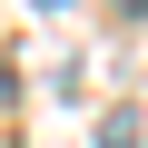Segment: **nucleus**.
Returning <instances> with one entry per match:
<instances>
[{
  "instance_id": "obj_1",
  "label": "nucleus",
  "mask_w": 148,
  "mask_h": 148,
  "mask_svg": "<svg viewBox=\"0 0 148 148\" xmlns=\"http://www.w3.org/2000/svg\"><path fill=\"white\" fill-rule=\"evenodd\" d=\"M138 138H148L138 109H109V119H99V148H138Z\"/></svg>"
},
{
  "instance_id": "obj_2",
  "label": "nucleus",
  "mask_w": 148,
  "mask_h": 148,
  "mask_svg": "<svg viewBox=\"0 0 148 148\" xmlns=\"http://www.w3.org/2000/svg\"><path fill=\"white\" fill-rule=\"evenodd\" d=\"M0 109H10V69H0Z\"/></svg>"
},
{
  "instance_id": "obj_3",
  "label": "nucleus",
  "mask_w": 148,
  "mask_h": 148,
  "mask_svg": "<svg viewBox=\"0 0 148 148\" xmlns=\"http://www.w3.org/2000/svg\"><path fill=\"white\" fill-rule=\"evenodd\" d=\"M40 10H69V0H40Z\"/></svg>"
},
{
  "instance_id": "obj_4",
  "label": "nucleus",
  "mask_w": 148,
  "mask_h": 148,
  "mask_svg": "<svg viewBox=\"0 0 148 148\" xmlns=\"http://www.w3.org/2000/svg\"><path fill=\"white\" fill-rule=\"evenodd\" d=\"M119 10H148V0H119Z\"/></svg>"
}]
</instances>
